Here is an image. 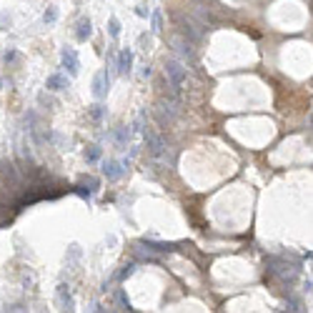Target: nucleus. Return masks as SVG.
I'll return each instance as SVG.
<instances>
[{
    "instance_id": "1",
    "label": "nucleus",
    "mask_w": 313,
    "mask_h": 313,
    "mask_svg": "<svg viewBox=\"0 0 313 313\" xmlns=\"http://www.w3.org/2000/svg\"><path fill=\"white\" fill-rule=\"evenodd\" d=\"M166 75L171 78L173 90H178V88L183 85V80H186V68H183L178 60H168V63H166Z\"/></svg>"
},
{
    "instance_id": "2",
    "label": "nucleus",
    "mask_w": 313,
    "mask_h": 313,
    "mask_svg": "<svg viewBox=\"0 0 313 313\" xmlns=\"http://www.w3.org/2000/svg\"><path fill=\"white\" fill-rule=\"evenodd\" d=\"M55 303L60 311H73L75 308V301H73V293H70V286L60 283L58 291H55Z\"/></svg>"
},
{
    "instance_id": "3",
    "label": "nucleus",
    "mask_w": 313,
    "mask_h": 313,
    "mask_svg": "<svg viewBox=\"0 0 313 313\" xmlns=\"http://www.w3.org/2000/svg\"><path fill=\"white\" fill-rule=\"evenodd\" d=\"M271 273H276L281 281H296V276H298V266H288V263H278V261H273L271 263Z\"/></svg>"
},
{
    "instance_id": "4",
    "label": "nucleus",
    "mask_w": 313,
    "mask_h": 313,
    "mask_svg": "<svg viewBox=\"0 0 313 313\" xmlns=\"http://www.w3.org/2000/svg\"><path fill=\"white\" fill-rule=\"evenodd\" d=\"M63 68H68V73L70 75H78V70H80V60H78V53L73 50V48H63Z\"/></svg>"
},
{
    "instance_id": "5",
    "label": "nucleus",
    "mask_w": 313,
    "mask_h": 313,
    "mask_svg": "<svg viewBox=\"0 0 313 313\" xmlns=\"http://www.w3.org/2000/svg\"><path fill=\"white\" fill-rule=\"evenodd\" d=\"M125 166L128 163H118V161H103V173L108 181H118L123 173H125Z\"/></svg>"
},
{
    "instance_id": "6",
    "label": "nucleus",
    "mask_w": 313,
    "mask_h": 313,
    "mask_svg": "<svg viewBox=\"0 0 313 313\" xmlns=\"http://www.w3.org/2000/svg\"><path fill=\"white\" fill-rule=\"evenodd\" d=\"M108 88H110V78H108V73L103 70V73H98L95 80H93V95H95V98H105V95H108Z\"/></svg>"
},
{
    "instance_id": "7",
    "label": "nucleus",
    "mask_w": 313,
    "mask_h": 313,
    "mask_svg": "<svg viewBox=\"0 0 313 313\" xmlns=\"http://www.w3.org/2000/svg\"><path fill=\"white\" fill-rule=\"evenodd\" d=\"M90 35H93V23H90L88 18H80L78 25H75V38H78L80 43H85Z\"/></svg>"
},
{
    "instance_id": "8",
    "label": "nucleus",
    "mask_w": 313,
    "mask_h": 313,
    "mask_svg": "<svg viewBox=\"0 0 313 313\" xmlns=\"http://www.w3.org/2000/svg\"><path fill=\"white\" fill-rule=\"evenodd\" d=\"M130 65H133V50H130V48H123L120 55H118V70L125 75V73H130Z\"/></svg>"
},
{
    "instance_id": "9",
    "label": "nucleus",
    "mask_w": 313,
    "mask_h": 313,
    "mask_svg": "<svg viewBox=\"0 0 313 313\" xmlns=\"http://www.w3.org/2000/svg\"><path fill=\"white\" fill-rule=\"evenodd\" d=\"M68 85H70V80H68L65 75H60V73L50 75V78H48V83H45V88H48V90H65Z\"/></svg>"
},
{
    "instance_id": "10",
    "label": "nucleus",
    "mask_w": 313,
    "mask_h": 313,
    "mask_svg": "<svg viewBox=\"0 0 313 313\" xmlns=\"http://www.w3.org/2000/svg\"><path fill=\"white\" fill-rule=\"evenodd\" d=\"M178 23H181V28H183V35H191L193 40H198V38H201V30H198L201 25H196L191 18H188V20H186V18H178Z\"/></svg>"
},
{
    "instance_id": "11",
    "label": "nucleus",
    "mask_w": 313,
    "mask_h": 313,
    "mask_svg": "<svg viewBox=\"0 0 313 313\" xmlns=\"http://www.w3.org/2000/svg\"><path fill=\"white\" fill-rule=\"evenodd\" d=\"M145 138H148V148H150L153 155H161V153H163V148H166V145H163V138H158V135L150 133V130L145 133Z\"/></svg>"
},
{
    "instance_id": "12",
    "label": "nucleus",
    "mask_w": 313,
    "mask_h": 313,
    "mask_svg": "<svg viewBox=\"0 0 313 313\" xmlns=\"http://www.w3.org/2000/svg\"><path fill=\"white\" fill-rule=\"evenodd\" d=\"M140 246H145V248H150V251H155V253H168V251L176 248L173 243H153V241H145V243H140Z\"/></svg>"
},
{
    "instance_id": "13",
    "label": "nucleus",
    "mask_w": 313,
    "mask_h": 313,
    "mask_svg": "<svg viewBox=\"0 0 313 313\" xmlns=\"http://www.w3.org/2000/svg\"><path fill=\"white\" fill-rule=\"evenodd\" d=\"M113 135H115V140H118V145H125V140L130 138V130H128L125 125H118Z\"/></svg>"
},
{
    "instance_id": "14",
    "label": "nucleus",
    "mask_w": 313,
    "mask_h": 313,
    "mask_svg": "<svg viewBox=\"0 0 313 313\" xmlns=\"http://www.w3.org/2000/svg\"><path fill=\"white\" fill-rule=\"evenodd\" d=\"M85 161H88V163L100 161V148H98V145H90V148L85 150Z\"/></svg>"
},
{
    "instance_id": "15",
    "label": "nucleus",
    "mask_w": 313,
    "mask_h": 313,
    "mask_svg": "<svg viewBox=\"0 0 313 313\" xmlns=\"http://www.w3.org/2000/svg\"><path fill=\"white\" fill-rule=\"evenodd\" d=\"M108 30H110V38H118V35H120V23H118V18H110Z\"/></svg>"
},
{
    "instance_id": "16",
    "label": "nucleus",
    "mask_w": 313,
    "mask_h": 313,
    "mask_svg": "<svg viewBox=\"0 0 313 313\" xmlns=\"http://www.w3.org/2000/svg\"><path fill=\"white\" fill-rule=\"evenodd\" d=\"M118 303L123 306V311H133V308H130V301H128V296H125V291H118Z\"/></svg>"
},
{
    "instance_id": "17",
    "label": "nucleus",
    "mask_w": 313,
    "mask_h": 313,
    "mask_svg": "<svg viewBox=\"0 0 313 313\" xmlns=\"http://www.w3.org/2000/svg\"><path fill=\"white\" fill-rule=\"evenodd\" d=\"M43 20H45V23H55V20H58V10H55V8H48L45 15H43Z\"/></svg>"
},
{
    "instance_id": "18",
    "label": "nucleus",
    "mask_w": 313,
    "mask_h": 313,
    "mask_svg": "<svg viewBox=\"0 0 313 313\" xmlns=\"http://www.w3.org/2000/svg\"><path fill=\"white\" fill-rule=\"evenodd\" d=\"M161 25H163V20H161V13L155 10V13H153V33H158V30H161Z\"/></svg>"
},
{
    "instance_id": "19",
    "label": "nucleus",
    "mask_w": 313,
    "mask_h": 313,
    "mask_svg": "<svg viewBox=\"0 0 313 313\" xmlns=\"http://www.w3.org/2000/svg\"><path fill=\"white\" fill-rule=\"evenodd\" d=\"M103 113H105V110H103V105H93V108H90L93 120H100V118H103Z\"/></svg>"
},
{
    "instance_id": "20",
    "label": "nucleus",
    "mask_w": 313,
    "mask_h": 313,
    "mask_svg": "<svg viewBox=\"0 0 313 313\" xmlns=\"http://www.w3.org/2000/svg\"><path fill=\"white\" fill-rule=\"evenodd\" d=\"M133 271H135V263H128V266H123V271H120V276H118V278L123 281V278H128Z\"/></svg>"
},
{
    "instance_id": "21",
    "label": "nucleus",
    "mask_w": 313,
    "mask_h": 313,
    "mask_svg": "<svg viewBox=\"0 0 313 313\" xmlns=\"http://www.w3.org/2000/svg\"><path fill=\"white\" fill-rule=\"evenodd\" d=\"M13 60H18V53H15V50H8V53H5V63H13Z\"/></svg>"
},
{
    "instance_id": "22",
    "label": "nucleus",
    "mask_w": 313,
    "mask_h": 313,
    "mask_svg": "<svg viewBox=\"0 0 313 313\" xmlns=\"http://www.w3.org/2000/svg\"><path fill=\"white\" fill-rule=\"evenodd\" d=\"M193 3H201V0H193Z\"/></svg>"
},
{
    "instance_id": "23",
    "label": "nucleus",
    "mask_w": 313,
    "mask_h": 313,
    "mask_svg": "<svg viewBox=\"0 0 313 313\" xmlns=\"http://www.w3.org/2000/svg\"><path fill=\"white\" fill-rule=\"evenodd\" d=\"M0 85H3V83H0Z\"/></svg>"
}]
</instances>
